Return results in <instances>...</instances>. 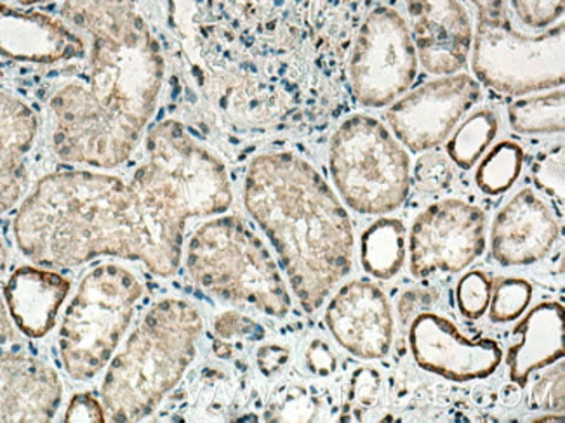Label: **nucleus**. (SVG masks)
<instances>
[{"label":"nucleus","instance_id":"8","mask_svg":"<svg viewBox=\"0 0 565 423\" xmlns=\"http://www.w3.org/2000/svg\"><path fill=\"white\" fill-rule=\"evenodd\" d=\"M143 292L138 276L114 262L96 265L83 278L57 334V352L71 379L86 382L107 367Z\"/></svg>","mask_w":565,"mask_h":423},{"label":"nucleus","instance_id":"1","mask_svg":"<svg viewBox=\"0 0 565 423\" xmlns=\"http://www.w3.org/2000/svg\"><path fill=\"white\" fill-rule=\"evenodd\" d=\"M226 119L250 129L322 122L344 90L364 0H172Z\"/></svg>","mask_w":565,"mask_h":423},{"label":"nucleus","instance_id":"34","mask_svg":"<svg viewBox=\"0 0 565 423\" xmlns=\"http://www.w3.org/2000/svg\"><path fill=\"white\" fill-rule=\"evenodd\" d=\"M438 299V292L435 289L428 290H409L406 295H402L401 304H398V316L401 322L406 325L411 317L423 313L425 307H430Z\"/></svg>","mask_w":565,"mask_h":423},{"label":"nucleus","instance_id":"36","mask_svg":"<svg viewBox=\"0 0 565 423\" xmlns=\"http://www.w3.org/2000/svg\"><path fill=\"white\" fill-rule=\"evenodd\" d=\"M256 328L255 323H250L247 317L241 316L235 311H228V313L220 314L214 322V330H216L217 337L232 338L237 335H249L250 330Z\"/></svg>","mask_w":565,"mask_h":423},{"label":"nucleus","instance_id":"39","mask_svg":"<svg viewBox=\"0 0 565 423\" xmlns=\"http://www.w3.org/2000/svg\"><path fill=\"white\" fill-rule=\"evenodd\" d=\"M8 247H6L4 241L0 240V276L6 273V269H8Z\"/></svg>","mask_w":565,"mask_h":423},{"label":"nucleus","instance_id":"19","mask_svg":"<svg viewBox=\"0 0 565 423\" xmlns=\"http://www.w3.org/2000/svg\"><path fill=\"white\" fill-rule=\"evenodd\" d=\"M39 119L32 106L0 90V216L25 198L29 159L38 143Z\"/></svg>","mask_w":565,"mask_h":423},{"label":"nucleus","instance_id":"10","mask_svg":"<svg viewBox=\"0 0 565 423\" xmlns=\"http://www.w3.org/2000/svg\"><path fill=\"white\" fill-rule=\"evenodd\" d=\"M352 96L365 108H385L402 98L418 77V54L397 9H371L353 35L349 53Z\"/></svg>","mask_w":565,"mask_h":423},{"label":"nucleus","instance_id":"17","mask_svg":"<svg viewBox=\"0 0 565 423\" xmlns=\"http://www.w3.org/2000/svg\"><path fill=\"white\" fill-rule=\"evenodd\" d=\"M86 53L83 35L62 18L0 4V56L33 65H56Z\"/></svg>","mask_w":565,"mask_h":423},{"label":"nucleus","instance_id":"15","mask_svg":"<svg viewBox=\"0 0 565 423\" xmlns=\"http://www.w3.org/2000/svg\"><path fill=\"white\" fill-rule=\"evenodd\" d=\"M418 62L428 74H458L470 57L473 29L463 0H406Z\"/></svg>","mask_w":565,"mask_h":423},{"label":"nucleus","instance_id":"5","mask_svg":"<svg viewBox=\"0 0 565 423\" xmlns=\"http://www.w3.org/2000/svg\"><path fill=\"white\" fill-rule=\"evenodd\" d=\"M204 322L195 305L168 297L145 314L122 349L108 362L102 404L108 422H138L150 415L183 379Z\"/></svg>","mask_w":565,"mask_h":423},{"label":"nucleus","instance_id":"27","mask_svg":"<svg viewBox=\"0 0 565 423\" xmlns=\"http://www.w3.org/2000/svg\"><path fill=\"white\" fill-rule=\"evenodd\" d=\"M476 9L495 0H470ZM510 11L524 29L541 32L564 18V0H509Z\"/></svg>","mask_w":565,"mask_h":423},{"label":"nucleus","instance_id":"18","mask_svg":"<svg viewBox=\"0 0 565 423\" xmlns=\"http://www.w3.org/2000/svg\"><path fill=\"white\" fill-rule=\"evenodd\" d=\"M63 383L47 362L0 350V423L51 422L62 406Z\"/></svg>","mask_w":565,"mask_h":423},{"label":"nucleus","instance_id":"16","mask_svg":"<svg viewBox=\"0 0 565 423\" xmlns=\"http://www.w3.org/2000/svg\"><path fill=\"white\" fill-rule=\"evenodd\" d=\"M561 237V225L545 199L524 187L504 205L491 228V253L504 268L543 261Z\"/></svg>","mask_w":565,"mask_h":423},{"label":"nucleus","instance_id":"3","mask_svg":"<svg viewBox=\"0 0 565 423\" xmlns=\"http://www.w3.org/2000/svg\"><path fill=\"white\" fill-rule=\"evenodd\" d=\"M244 205L274 245L299 304L316 313L352 271L349 212L322 174L289 151L253 159Z\"/></svg>","mask_w":565,"mask_h":423},{"label":"nucleus","instance_id":"20","mask_svg":"<svg viewBox=\"0 0 565 423\" xmlns=\"http://www.w3.org/2000/svg\"><path fill=\"white\" fill-rule=\"evenodd\" d=\"M71 292V281L53 269L21 265L8 278L4 301L14 326L29 338L53 330Z\"/></svg>","mask_w":565,"mask_h":423},{"label":"nucleus","instance_id":"9","mask_svg":"<svg viewBox=\"0 0 565 423\" xmlns=\"http://www.w3.org/2000/svg\"><path fill=\"white\" fill-rule=\"evenodd\" d=\"M329 171L344 204L364 216L401 208L413 183L407 151L371 115H352L334 131Z\"/></svg>","mask_w":565,"mask_h":423},{"label":"nucleus","instance_id":"38","mask_svg":"<svg viewBox=\"0 0 565 423\" xmlns=\"http://www.w3.org/2000/svg\"><path fill=\"white\" fill-rule=\"evenodd\" d=\"M17 328H14L11 314H9L8 305L0 299V347L9 346V344L17 343Z\"/></svg>","mask_w":565,"mask_h":423},{"label":"nucleus","instance_id":"35","mask_svg":"<svg viewBox=\"0 0 565 423\" xmlns=\"http://www.w3.org/2000/svg\"><path fill=\"white\" fill-rule=\"evenodd\" d=\"M291 358V350L282 346H263L258 350V368L265 377H274V375L282 371Z\"/></svg>","mask_w":565,"mask_h":423},{"label":"nucleus","instance_id":"29","mask_svg":"<svg viewBox=\"0 0 565 423\" xmlns=\"http://www.w3.org/2000/svg\"><path fill=\"white\" fill-rule=\"evenodd\" d=\"M455 180L451 160L438 153H425L414 165L411 181L422 195H438L446 192Z\"/></svg>","mask_w":565,"mask_h":423},{"label":"nucleus","instance_id":"21","mask_svg":"<svg viewBox=\"0 0 565 423\" xmlns=\"http://www.w3.org/2000/svg\"><path fill=\"white\" fill-rule=\"evenodd\" d=\"M513 334L521 340L509 350L507 365L512 382L525 387L534 371L564 359V305L541 302L525 314Z\"/></svg>","mask_w":565,"mask_h":423},{"label":"nucleus","instance_id":"31","mask_svg":"<svg viewBox=\"0 0 565 423\" xmlns=\"http://www.w3.org/2000/svg\"><path fill=\"white\" fill-rule=\"evenodd\" d=\"M564 147L561 144L540 155L531 171L537 189L550 198H558L561 204L564 202Z\"/></svg>","mask_w":565,"mask_h":423},{"label":"nucleus","instance_id":"22","mask_svg":"<svg viewBox=\"0 0 565 423\" xmlns=\"http://www.w3.org/2000/svg\"><path fill=\"white\" fill-rule=\"evenodd\" d=\"M406 226L398 219L383 217L362 232V268L377 280L397 276L406 262Z\"/></svg>","mask_w":565,"mask_h":423},{"label":"nucleus","instance_id":"28","mask_svg":"<svg viewBox=\"0 0 565 423\" xmlns=\"http://www.w3.org/2000/svg\"><path fill=\"white\" fill-rule=\"evenodd\" d=\"M492 280L483 271H470L458 281L456 302L459 313L467 319H480L488 313L491 302Z\"/></svg>","mask_w":565,"mask_h":423},{"label":"nucleus","instance_id":"25","mask_svg":"<svg viewBox=\"0 0 565 423\" xmlns=\"http://www.w3.org/2000/svg\"><path fill=\"white\" fill-rule=\"evenodd\" d=\"M524 169V150L513 141H501L483 156L476 172V184L489 196L510 192Z\"/></svg>","mask_w":565,"mask_h":423},{"label":"nucleus","instance_id":"11","mask_svg":"<svg viewBox=\"0 0 565 423\" xmlns=\"http://www.w3.org/2000/svg\"><path fill=\"white\" fill-rule=\"evenodd\" d=\"M488 217L465 199L431 204L414 219L409 232V268L414 278L461 273L486 250Z\"/></svg>","mask_w":565,"mask_h":423},{"label":"nucleus","instance_id":"4","mask_svg":"<svg viewBox=\"0 0 565 423\" xmlns=\"http://www.w3.org/2000/svg\"><path fill=\"white\" fill-rule=\"evenodd\" d=\"M129 183L147 205L172 274L180 269L186 223L222 216L234 202L225 163L177 120L150 129L143 160Z\"/></svg>","mask_w":565,"mask_h":423},{"label":"nucleus","instance_id":"40","mask_svg":"<svg viewBox=\"0 0 565 423\" xmlns=\"http://www.w3.org/2000/svg\"><path fill=\"white\" fill-rule=\"evenodd\" d=\"M0 77H2V72H0Z\"/></svg>","mask_w":565,"mask_h":423},{"label":"nucleus","instance_id":"23","mask_svg":"<svg viewBox=\"0 0 565 423\" xmlns=\"http://www.w3.org/2000/svg\"><path fill=\"white\" fill-rule=\"evenodd\" d=\"M509 122L519 134H562L565 129L564 87L516 99L509 106Z\"/></svg>","mask_w":565,"mask_h":423},{"label":"nucleus","instance_id":"24","mask_svg":"<svg viewBox=\"0 0 565 423\" xmlns=\"http://www.w3.org/2000/svg\"><path fill=\"white\" fill-rule=\"evenodd\" d=\"M498 131H500V122H498L494 111L488 110V108L477 110L459 126L455 135L447 141V159L451 160L456 167L470 171L486 155V151L491 147Z\"/></svg>","mask_w":565,"mask_h":423},{"label":"nucleus","instance_id":"13","mask_svg":"<svg viewBox=\"0 0 565 423\" xmlns=\"http://www.w3.org/2000/svg\"><path fill=\"white\" fill-rule=\"evenodd\" d=\"M409 347L423 370L459 383L488 379L503 359L498 343L491 338H467L451 319L431 311L413 317Z\"/></svg>","mask_w":565,"mask_h":423},{"label":"nucleus","instance_id":"26","mask_svg":"<svg viewBox=\"0 0 565 423\" xmlns=\"http://www.w3.org/2000/svg\"><path fill=\"white\" fill-rule=\"evenodd\" d=\"M533 301V285L524 278H500L492 281L489 317L492 323H512L527 311Z\"/></svg>","mask_w":565,"mask_h":423},{"label":"nucleus","instance_id":"32","mask_svg":"<svg viewBox=\"0 0 565 423\" xmlns=\"http://www.w3.org/2000/svg\"><path fill=\"white\" fill-rule=\"evenodd\" d=\"M65 422H107L105 410L89 392L75 394L65 411Z\"/></svg>","mask_w":565,"mask_h":423},{"label":"nucleus","instance_id":"7","mask_svg":"<svg viewBox=\"0 0 565 423\" xmlns=\"http://www.w3.org/2000/svg\"><path fill=\"white\" fill-rule=\"evenodd\" d=\"M477 13L470 51L477 82L504 96L564 87V21L541 32L524 29L509 0H495Z\"/></svg>","mask_w":565,"mask_h":423},{"label":"nucleus","instance_id":"6","mask_svg":"<svg viewBox=\"0 0 565 423\" xmlns=\"http://www.w3.org/2000/svg\"><path fill=\"white\" fill-rule=\"evenodd\" d=\"M186 269L202 290L232 304L286 317L291 295L267 247L237 216H216L193 232Z\"/></svg>","mask_w":565,"mask_h":423},{"label":"nucleus","instance_id":"2","mask_svg":"<svg viewBox=\"0 0 565 423\" xmlns=\"http://www.w3.org/2000/svg\"><path fill=\"white\" fill-rule=\"evenodd\" d=\"M60 18L86 41L87 68L51 96V148L62 162L110 171L145 138L164 56L136 0H63Z\"/></svg>","mask_w":565,"mask_h":423},{"label":"nucleus","instance_id":"37","mask_svg":"<svg viewBox=\"0 0 565 423\" xmlns=\"http://www.w3.org/2000/svg\"><path fill=\"white\" fill-rule=\"evenodd\" d=\"M377 389H380V379L376 371L367 368L355 371L352 380V398L359 399L361 403H369L377 394Z\"/></svg>","mask_w":565,"mask_h":423},{"label":"nucleus","instance_id":"33","mask_svg":"<svg viewBox=\"0 0 565 423\" xmlns=\"http://www.w3.org/2000/svg\"><path fill=\"white\" fill-rule=\"evenodd\" d=\"M305 359H307L308 370L319 377H329L337 370V356L324 340H313L307 349Z\"/></svg>","mask_w":565,"mask_h":423},{"label":"nucleus","instance_id":"30","mask_svg":"<svg viewBox=\"0 0 565 423\" xmlns=\"http://www.w3.org/2000/svg\"><path fill=\"white\" fill-rule=\"evenodd\" d=\"M550 370L534 383L529 406L533 410L564 411L565 408V362L550 365Z\"/></svg>","mask_w":565,"mask_h":423},{"label":"nucleus","instance_id":"14","mask_svg":"<svg viewBox=\"0 0 565 423\" xmlns=\"http://www.w3.org/2000/svg\"><path fill=\"white\" fill-rule=\"evenodd\" d=\"M332 337L359 359H382L394 344V316L388 297L371 280L344 283L326 310Z\"/></svg>","mask_w":565,"mask_h":423},{"label":"nucleus","instance_id":"12","mask_svg":"<svg viewBox=\"0 0 565 423\" xmlns=\"http://www.w3.org/2000/svg\"><path fill=\"white\" fill-rule=\"evenodd\" d=\"M480 98L482 89L471 75H440L394 101L386 122L402 147L425 153L443 144Z\"/></svg>","mask_w":565,"mask_h":423}]
</instances>
